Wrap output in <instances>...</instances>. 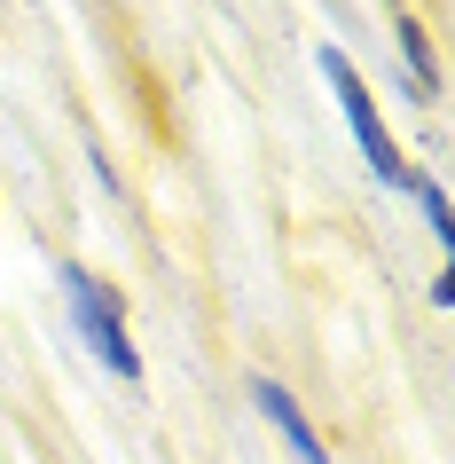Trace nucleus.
Here are the masks:
<instances>
[{
	"instance_id": "nucleus-1",
	"label": "nucleus",
	"mask_w": 455,
	"mask_h": 464,
	"mask_svg": "<svg viewBox=\"0 0 455 464\" xmlns=\"http://www.w3.org/2000/svg\"><path fill=\"white\" fill-rule=\"evenodd\" d=\"M322 79L337 87V111H346V126H354V142H361V158H369V173H377L384 189H408V197H416V181H424V173L393 150V134H384V119H377V102H369V87H361V72H354L337 48H322Z\"/></svg>"
},
{
	"instance_id": "nucleus-4",
	"label": "nucleus",
	"mask_w": 455,
	"mask_h": 464,
	"mask_svg": "<svg viewBox=\"0 0 455 464\" xmlns=\"http://www.w3.org/2000/svg\"><path fill=\"white\" fill-rule=\"evenodd\" d=\"M401 55L416 63V87L431 95V87H440V72H431V48H424V32H416V16H401Z\"/></svg>"
},
{
	"instance_id": "nucleus-3",
	"label": "nucleus",
	"mask_w": 455,
	"mask_h": 464,
	"mask_svg": "<svg viewBox=\"0 0 455 464\" xmlns=\"http://www.w3.org/2000/svg\"><path fill=\"white\" fill-rule=\"evenodd\" d=\"M251 401H260V417L290 440V457H299V464H330V457H322V440H314V425L299 417V401H290V393L275 386V378H260V386H251Z\"/></svg>"
},
{
	"instance_id": "nucleus-5",
	"label": "nucleus",
	"mask_w": 455,
	"mask_h": 464,
	"mask_svg": "<svg viewBox=\"0 0 455 464\" xmlns=\"http://www.w3.org/2000/svg\"><path fill=\"white\" fill-rule=\"evenodd\" d=\"M416 197H424L431 237H440V245H455V213H448V197H440V181H416Z\"/></svg>"
},
{
	"instance_id": "nucleus-2",
	"label": "nucleus",
	"mask_w": 455,
	"mask_h": 464,
	"mask_svg": "<svg viewBox=\"0 0 455 464\" xmlns=\"http://www.w3.org/2000/svg\"><path fill=\"white\" fill-rule=\"evenodd\" d=\"M63 292H71V323L87 331V346H95L102 362L118 370V378H142V354H134V339H126V315H118V292L110 284H95V276H63Z\"/></svg>"
}]
</instances>
